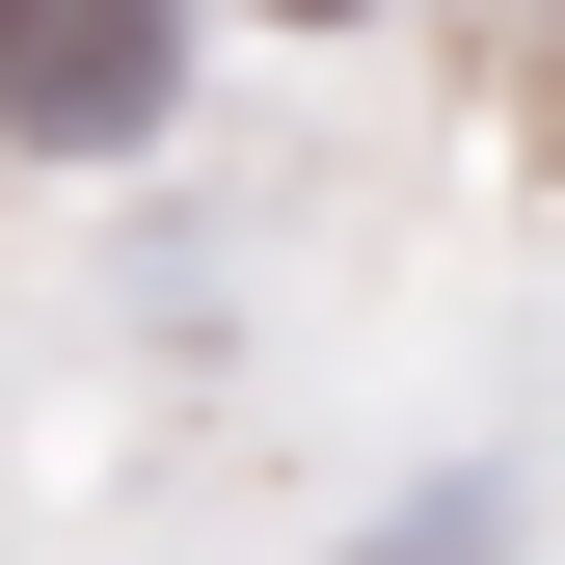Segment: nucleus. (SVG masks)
Returning a JSON list of instances; mask_svg holds the SVG:
<instances>
[{"instance_id":"nucleus-1","label":"nucleus","mask_w":565,"mask_h":565,"mask_svg":"<svg viewBox=\"0 0 565 565\" xmlns=\"http://www.w3.org/2000/svg\"><path fill=\"white\" fill-rule=\"evenodd\" d=\"M189 135V0H0V162H162Z\"/></svg>"},{"instance_id":"nucleus-2","label":"nucleus","mask_w":565,"mask_h":565,"mask_svg":"<svg viewBox=\"0 0 565 565\" xmlns=\"http://www.w3.org/2000/svg\"><path fill=\"white\" fill-rule=\"evenodd\" d=\"M269 28H377V0H269Z\"/></svg>"}]
</instances>
